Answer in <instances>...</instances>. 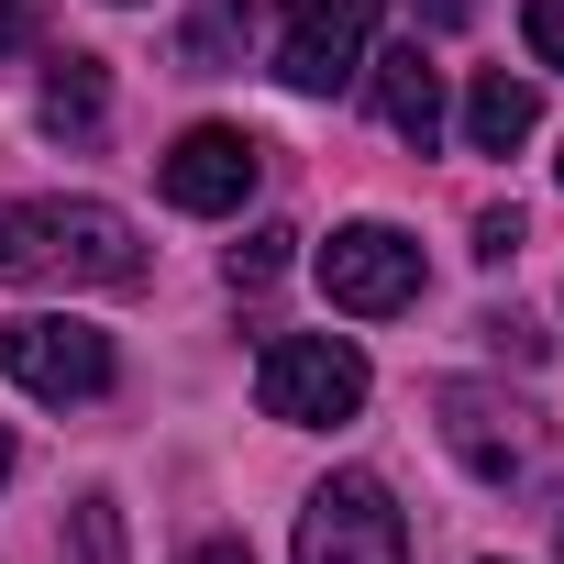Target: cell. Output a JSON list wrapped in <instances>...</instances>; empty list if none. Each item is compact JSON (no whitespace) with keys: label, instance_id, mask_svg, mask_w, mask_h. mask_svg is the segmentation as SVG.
Here are the masks:
<instances>
[{"label":"cell","instance_id":"cell-1","mask_svg":"<svg viewBox=\"0 0 564 564\" xmlns=\"http://www.w3.org/2000/svg\"><path fill=\"white\" fill-rule=\"evenodd\" d=\"M0 276L12 289H133L144 243L111 199H0Z\"/></svg>","mask_w":564,"mask_h":564},{"label":"cell","instance_id":"cell-2","mask_svg":"<svg viewBox=\"0 0 564 564\" xmlns=\"http://www.w3.org/2000/svg\"><path fill=\"white\" fill-rule=\"evenodd\" d=\"M366 355L344 344V333H276L265 355H254V410L265 421H289V432H333V421H355L366 410Z\"/></svg>","mask_w":564,"mask_h":564},{"label":"cell","instance_id":"cell-3","mask_svg":"<svg viewBox=\"0 0 564 564\" xmlns=\"http://www.w3.org/2000/svg\"><path fill=\"white\" fill-rule=\"evenodd\" d=\"M0 366H12V388H23V399H45V410L111 399V377H122L111 333H89V322H67V311H23L12 333H0Z\"/></svg>","mask_w":564,"mask_h":564},{"label":"cell","instance_id":"cell-4","mask_svg":"<svg viewBox=\"0 0 564 564\" xmlns=\"http://www.w3.org/2000/svg\"><path fill=\"white\" fill-rule=\"evenodd\" d=\"M300 564H410V520H399V498H388L366 465L322 476L311 509H300Z\"/></svg>","mask_w":564,"mask_h":564},{"label":"cell","instance_id":"cell-5","mask_svg":"<svg viewBox=\"0 0 564 564\" xmlns=\"http://www.w3.org/2000/svg\"><path fill=\"white\" fill-rule=\"evenodd\" d=\"M322 289H333L344 322H399V311L421 300V243H410L399 221H344V232L322 243Z\"/></svg>","mask_w":564,"mask_h":564},{"label":"cell","instance_id":"cell-6","mask_svg":"<svg viewBox=\"0 0 564 564\" xmlns=\"http://www.w3.org/2000/svg\"><path fill=\"white\" fill-rule=\"evenodd\" d=\"M254 177H265V144H254L243 122H188V133L155 155V188H166V210H188V221L243 210V199H254Z\"/></svg>","mask_w":564,"mask_h":564},{"label":"cell","instance_id":"cell-7","mask_svg":"<svg viewBox=\"0 0 564 564\" xmlns=\"http://www.w3.org/2000/svg\"><path fill=\"white\" fill-rule=\"evenodd\" d=\"M366 34H377V0H289L276 12V78L300 100H333L366 67Z\"/></svg>","mask_w":564,"mask_h":564},{"label":"cell","instance_id":"cell-8","mask_svg":"<svg viewBox=\"0 0 564 564\" xmlns=\"http://www.w3.org/2000/svg\"><path fill=\"white\" fill-rule=\"evenodd\" d=\"M432 410H443V443H454V465L465 476H520L531 465V410L509 399V388H476V377H443L432 388Z\"/></svg>","mask_w":564,"mask_h":564},{"label":"cell","instance_id":"cell-9","mask_svg":"<svg viewBox=\"0 0 564 564\" xmlns=\"http://www.w3.org/2000/svg\"><path fill=\"white\" fill-rule=\"evenodd\" d=\"M377 111H388L399 144L432 155V133H443V67H432L421 45H388V56H377Z\"/></svg>","mask_w":564,"mask_h":564},{"label":"cell","instance_id":"cell-10","mask_svg":"<svg viewBox=\"0 0 564 564\" xmlns=\"http://www.w3.org/2000/svg\"><path fill=\"white\" fill-rule=\"evenodd\" d=\"M531 122H542V89H531V78L487 67V78L465 89V155H520V144H531Z\"/></svg>","mask_w":564,"mask_h":564},{"label":"cell","instance_id":"cell-11","mask_svg":"<svg viewBox=\"0 0 564 564\" xmlns=\"http://www.w3.org/2000/svg\"><path fill=\"white\" fill-rule=\"evenodd\" d=\"M100 111H111L100 56H56V78H45V122H56V133H100Z\"/></svg>","mask_w":564,"mask_h":564},{"label":"cell","instance_id":"cell-12","mask_svg":"<svg viewBox=\"0 0 564 564\" xmlns=\"http://www.w3.org/2000/svg\"><path fill=\"white\" fill-rule=\"evenodd\" d=\"M56 564H133V553H122V498H111V487H89V498L67 509V553H56Z\"/></svg>","mask_w":564,"mask_h":564},{"label":"cell","instance_id":"cell-13","mask_svg":"<svg viewBox=\"0 0 564 564\" xmlns=\"http://www.w3.org/2000/svg\"><path fill=\"white\" fill-rule=\"evenodd\" d=\"M243 34H254V0H199V12H188V67H199V78H221Z\"/></svg>","mask_w":564,"mask_h":564},{"label":"cell","instance_id":"cell-14","mask_svg":"<svg viewBox=\"0 0 564 564\" xmlns=\"http://www.w3.org/2000/svg\"><path fill=\"white\" fill-rule=\"evenodd\" d=\"M289 254H300L289 221H254V232L232 243V289H276V276H289Z\"/></svg>","mask_w":564,"mask_h":564},{"label":"cell","instance_id":"cell-15","mask_svg":"<svg viewBox=\"0 0 564 564\" xmlns=\"http://www.w3.org/2000/svg\"><path fill=\"white\" fill-rule=\"evenodd\" d=\"M520 34H531L542 67H564V0H520Z\"/></svg>","mask_w":564,"mask_h":564},{"label":"cell","instance_id":"cell-16","mask_svg":"<svg viewBox=\"0 0 564 564\" xmlns=\"http://www.w3.org/2000/svg\"><path fill=\"white\" fill-rule=\"evenodd\" d=\"M520 254V210H476V265H509Z\"/></svg>","mask_w":564,"mask_h":564},{"label":"cell","instance_id":"cell-17","mask_svg":"<svg viewBox=\"0 0 564 564\" xmlns=\"http://www.w3.org/2000/svg\"><path fill=\"white\" fill-rule=\"evenodd\" d=\"M34 12H45V0H0V67H12V56L34 45Z\"/></svg>","mask_w":564,"mask_h":564},{"label":"cell","instance_id":"cell-18","mask_svg":"<svg viewBox=\"0 0 564 564\" xmlns=\"http://www.w3.org/2000/svg\"><path fill=\"white\" fill-rule=\"evenodd\" d=\"M487 344H498V355H542V333H531L520 311H498V322H487Z\"/></svg>","mask_w":564,"mask_h":564},{"label":"cell","instance_id":"cell-19","mask_svg":"<svg viewBox=\"0 0 564 564\" xmlns=\"http://www.w3.org/2000/svg\"><path fill=\"white\" fill-rule=\"evenodd\" d=\"M188 564H254V553H243V542H199Z\"/></svg>","mask_w":564,"mask_h":564},{"label":"cell","instance_id":"cell-20","mask_svg":"<svg viewBox=\"0 0 564 564\" xmlns=\"http://www.w3.org/2000/svg\"><path fill=\"white\" fill-rule=\"evenodd\" d=\"M0 487H12V432H0Z\"/></svg>","mask_w":564,"mask_h":564},{"label":"cell","instance_id":"cell-21","mask_svg":"<svg viewBox=\"0 0 564 564\" xmlns=\"http://www.w3.org/2000/svg\"><path fill=\"white\" fill-rule=\"evenodd\" d=\"M553 177H564V166H553Z\"/></svg>","mask_w":564,"mask_h":564}]
</instances>
